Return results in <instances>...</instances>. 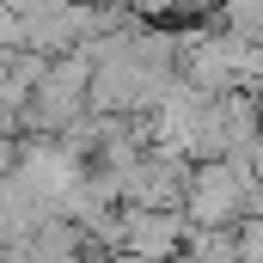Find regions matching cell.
Listing matches in <instances>:
<instances>
[{
	"label": "cell",
	"mask_w": 263,
	"mask_h": 263,
	"mask_svg": "<svg viewBox=\"0 0 263 263\" xmlns=\"http://www.w3.org/2000/svg\"><path fill=\"white\" fill-rule=\"evenodd\" d=\"M117 184H123V208L178 214V208H184V184H190V165H165V159L141 153L129 172H117Z\"/></svg>",
	"instance_id": "6da1fadb"
},
{
	"label": "cell",
	"mask_w": 263,
	"mask_h": 263,
	"mask_svg": "<svg viewBox=\"0 0 263 263\" xmlns=\"http://www.w3.org/2000/svg\"><path fill=\"white\" fill-rule=\"evenodd\" d=\"M190 239L184 214H141V208H123V251L141 263H178Z\"/></svg>",
	"instance_id": "7a4b0ae2"
},
{
	"label": "cell",
	"mask_w": 263,
	"mask_h": 263,
	"mask_svg": "<svg viewBox=\"0 0 263 263\" xmlns=\"http://www.w3.org/2000/svg\"><path fill=\"white\" fill-rule=\"evenodd\" d=\"M208 110H214V123L227 135V153H245L251 141L263 135V98L257 92H220V98H208Z\"/></svg>",
	"instance_id": "3957f363"
},
{
	"label": "cell",
	"mask_w": 263,
	"mask_h": 263,
	"mask_svg": "<svg viewBox=\"0 0 263 263\" xmlns=\"http://www.w3.org/2000/svg\"><path fill=\"white\" fill-rule=\"evenodd\" d=\"M80 245H86V233H80V227H67L62 214H55V220H43V227L25 239L31 263H73V257H80Z\"/></svg>",
	"instance_id": "277c9868"
},
{
	"label": "cell",
	"mask_w": 263,
	"mask_h": 263,
	"mask_svg": "<svg viewBox=\"0 0 263 263\" xmlns=\"http://www.w3.org/2000/svg\"><path fill=\"white\" fill-rule=\"evenodd\" d=\"M18 165H25V141L18 135H0V184L18 178Z\"/></svg>",
	"instance_id": "5b68a950"
},
{
	"label": "cell",
	"mask_w": 263,
	"mask_h": 263,
	"mask_svg": "<svg viewBox=\"0 0 263 263\" xmlns=\"http://www.w3.org/2000/svg\"><path fill=\"white\" fill-rule=\"evenodd\" d=\"M245 159H251V172H257V178H263V135H257V141H251V147H245Z\"/></svg>",
	"instance_id": "8992f818"
},
{
	"label": "cell",
	"mask_w": 263,
	"mask_h": 263,
	"mask_svg": "<svg viewBox=\"0 0 263 263\" xmlns=\"http://www.w3.org/2000/svg\"><path fill=\"white\" fill-rule=\"evenodd\" d=\"M245 263H263V257H245Z\"/></svg>",
	"instance_id": "52a82bcc"
}]
</instances>
